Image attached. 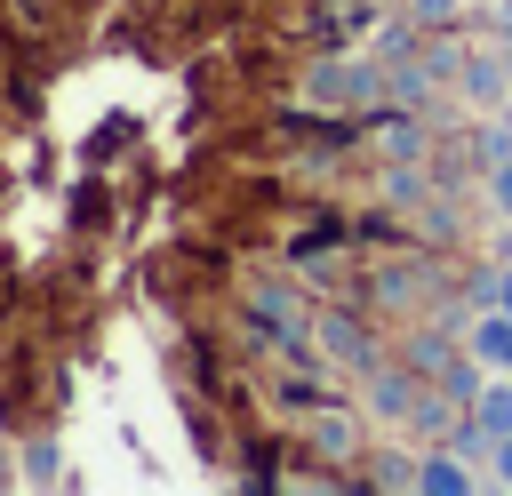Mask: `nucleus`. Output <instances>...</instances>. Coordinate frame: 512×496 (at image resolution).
<instances>
[{
	"label": "nucleus",
	"mask_w": 512,
	"mask_h": 496,
	"mask_svg": "<svg viewBox=\"0 0 512 496\" xmlns=\"http://www.w3.org/2000/svg\"><path fill=\"white\" fill-rule=\"evenodd\" d=\"M296 96H304L312 112H360V104L384 96V64H376V56H320V64L296 80Z\"/></svg>",
	"instance_id": "f257e3e1"
},
{
	"label": "nucleus",
	"mask_w": 512,
	"mask_h": 496,
	"mask_svg": "<svg viewBox=\"0 0 512 496\" xmlns=\"http://www.w3.org/2000/svg\"><path fill=\"white\" fill-rule=\"evenodd\" d=\"M504 432H512V368H488V376H480V392L464 400L456 456H472V448H496Z\"/></svg>",
	"instance_id": "f03ea898"
},
{
	"label": "nucleus",
	"mask_w": 512,
	"mask_h": 496,
	"mask_svg": "<svg viewBox=\"0 0 512 496\" xmlns=\"http://www.w3.org/2000/svg\"><path fill=\"white\" fill-rule=\"evenodd\" d=\"M304 440H312V456H328L336 472H352V456H360V408L312 400V408H304ZM352 480H360V472H352Z\"/></svg>",
	"instance_id": "7ed1b4c3"
},
{
	"label": "nucleus",
	"mask_w": 512,
	"mask_h": 496,
	"mask_svg": "<svg viewBox=\"0 0 512 496\" xmlns=\"http://www.w3.org/2000/svg\"><path fill=\"white\" fill-rule=\"evenodd\" d=\"M464 352H472L480 368H512V312H504V304H480V312L464 320Z\"/></svg>",
	"instance_id": "20e7f679"
},
{
	"label": "nucleus",
	"mask_w": 512,
	"mask_h": 496,
	"mask_svg": "<svg viewBox=\"0 0 512 496\" xmlns=\"http://www.w3.org/2000/svg\"><path fill=\"white\" fill-rule=\"evenodd\" d=\"M472 464H456V448H424L416 456V496H472Z\"/></svg>",
	"instance_id": "39448f33"
},
{
	"label": "nucleus",
	"mask_w": 512,
	"mask_h": 496,
	"mask_svg": "<svg viewBox=\"0 0 512 496\" xmlns=\"http://www.w3.org/2000/svg\"><path fill=\"white\" fill-rule=\"evenodd\" d=\"M16 480H24V488L64 480V448H56V440H24V448H16Z\"/></svg>",
	"instance_id": "423d86ee"
},
{
	"label": "nucleus",
	"mask_w": 512,
	"mask_h": 496,
	"mask_svg": "<svg viewBox=\"0 0 512 496\" xmlns=\"http://www.w3.org/2000/svg\"><path fill=\"white\" fill-rule=\"evenodd\" d=\"M488 200H496V208H504V216H512V152H504V160H496V168H488Z\"/></svg>",
	"instance_id": "0eeeda50"
},
{
	"label": "nucleus",
	"mask_w": 512,
	"mask_h": 496,
	"mask_svg": "<svg viewBox=\"0 0 512 496\" xmlns=\"http://www.w3.org/2000/svg\"><path fill=\"white\" fill-rule=\"evenodd\" d=\"M488 456H496V480H504V488H512V432H504V440H496V448H488Z\"/></svg>",
	"instance_id": "6e6552de"
},
{
	"label": "nucleus",
	"mask_w": 512,
	"mask_h": 496,
	"mask_svg": "<svg viewBox=\"0 0 512 496\" xmlns=\"http://www.w3.org/2000/svg\"><path fill=\"white\" fill-rule=\"evenodd\" d=\"M496 304L512 312V264H496Z\"/></svg>",
	"instance_id": "1a4fd4ad"
},
{
	"label": "nucleus",
	"mask_w": 512,
	"mask_h": 496,
	"mask_svg": "<svg viewBox=\"0 0 512 496\" xmlns=\"http://www.w3.org/2000/svg\"><path fill=\"white\" fill-rule=\"evenodd\" d=\"M504 8H512V0H504ZM496 56H504V72H512V24H504V48H496Z\"/></svg>",
	"instance_id": "9d476101"
}]
</instances>
